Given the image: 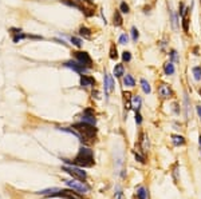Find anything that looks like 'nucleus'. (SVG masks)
<instances>
[{
  "mask_svg": "<svg viewBox=\"0 0 201 199\" xmlns=\"http://www.w3.org/2000/svg\"><path fill=\"white\" fill-rule=\"evenodd\" d=\"M130 103H132V107L134 108L135 111H138L139 107H141V98H139L138 95H134L132 98V102H130Z\"/></svg>",
  "mask_w": 201,
  "mask_h": 199,
  "instance_id": "obj_16",
  "label": "nucleus"
},
{
  "mask_svg": "<svg viewBox=\"0 0 201 199\" xmlns=\"http://www.w3.org/2000/svg\"><path fill=\"white\" fill-rule=\"evenodd\" d=\"M64 163H69L71 166H79V167H91V166H94V154L91 151L90 149L87 147H81L79 150L78 155L75 156V159L72 162L67 160V159H63Z\"/></svg>",
  "mask_w": 201,
  "mask_h": 199,
  "instance_id": "obj_1",
  "label": "nucleus"
},
{
  "mask_svg": "<svg viewBox=\"0 0 201 199\" xmlns=\"http://www.w3.org/2000/svg\"><path fill=\"white\" fill-rule=\"evenodd\" d=\"M103 83H105V92H106V94L109 95V94H110V92L114 90V80H113V76H111L110 74L105 72Z\"/></svg>",
  "mask_w": 201,
  "mask_h": 199,
  "instance_id": "obj_7",
  "label": "nucleus"
},
{
  "mask_svg": "<svg viewBox=\"0 0 201 199\" xmlns=\"http://www.w3.org/2000/svg\"><path fill=\"white\" fill-rule=\"evenodd\" d=\"M182 28H184V31H185V32L189 31V20H188V15L182 18Z\"/></svg>",
  "mask_w": 201,
  "mask_h": 199,
  "instance_id": "obj_29",
  "label": "nucleus"
},
{
  "mask_svg": "<svg viewBox=\"0 0 201 199\" xmlns=\"http://www.w3.org/2000/svg\"><path fill=\"white\" fill-rule=\"evenodd\" d=\"M141 85H142V90H144L145 94H150L151 92V88H150V84L146 79H141Z\"/></svg>",
  "mask_w": 201,
  "mask_h": 199,
  "instance_id": "obj_22",
  "label": "nucleus"
},
{
  "mask_svg": "<svg viewBox=\"0 0 201 199\" xmlns=\"http://www.w3.org/2000/svg\"><path fill=\"white\" fill-rule=\"evenodd\" d=\"M169 15H170V22H172V27L173 29H177V25H178V23H177V16L173 13V11L169 8Z\"/></svg>",
  "mask_w": 201,
  "mask_h": 199,
  "instance_id": "obj_23",
  "label": "nucleus"
},
{
  "mask_svg": "<svg viewBox=\"0 0 201 199\" xmlns=\"http://www.w3.org/2000/svg\"><path fill=\"white\" fill-rule=\"evenodd\" d=\"M198 144H200V151H201V135L198 136Z\"/></svg>",
  "mask_w": 201,
  "mask_h": 199,
  "instance_id": "obj_42",
  "label": "nucleus"
},
{
  "mask_svg": "<svg viewBox=\"0 0 201 199\" xmlns=\"http://www.w3.org/2000/svg\"><path fill=\"white\" fill-rule=\"evenodd\" d=\"M137 198L138 199H148V191L144 186H139L137 188Z\"/></svg>",
  "mask_w": 201,
  "mask_h": 199,
  "instance_id": "obj_19",
  "label": "nucleus"
},
{
  "mask_svg": "<svg viewBox=\"0 0 201 199\" xmlns=\"http://www.w3.org/2000/svg\"><path fill=\"white\" fill-rule=\"evenodd\" d=\"M135 123L138 124V126L142 123V116H141V114H139L138 111H135Z\"/></svg>",
  "mask_w": 201,
  "mask_h": 199,
  "instance_id": "obj_36",
  "label": "nucleus"
},
{
  "mask_svg": "<svg viewBox=\"0 0 201 199\" xmlns=\"http://www.w3.org/2000/svg\"><path fill=\"white\" fill-rule=\"evenodd\" d=\"M10 32L12 34V35H16V34H20V32H22V29H20V28H10Z\"/></svg>",
  "mask_w": 201,
  "mask_h": 199,
  "instance_id": "obj_38",
  "label": "nucleus"
},
{
  "mask_svg": "<svg viewBox=\"0 0 201 199\" xmlns=\"http://www.w3.org/2000/svg\"><path fill=\"white\" fill-rule=\"evenodd\" d=\"M81 85L85 87V88H88V87H94L95 85V79L93 76L88 75H82L81 76Z\"/></svg>",
  "mask_w": 201,
  "mask_h": 199,
  "instance_id": "obj_9",
  "label": "nucleus"
},
{
  "mask_svg": "<svg viewBox=\"0 0 201 199\" xmlns=\"http://www.w3.org/2000/svg\"><path fill=\"white\" fill-rule=\"evenodd\" d=\"M163 71H165L166 75H173V74H174V64H173L172 62H168V63L163 66Z\"/></svg>",
  "mask_w": 201,
  "mask_h": 199,
  "instance_id": "obj_20",
  "label": "nucleus"
},
{
  "mask_svg": "<svg viewBox=\"0 0 201 199\" xmlns=\"http://www.w3.org/2000/svg\"><path fill=\"white\" fill-rule=\"evenodd\" d=\"M158 94H160V96L162 99H169V98H172L173 92L168 84H161L160 87H158Z\"/></svg>",
  "mask_w": 201,
  "mask_h": 199,
  "instance_id": "obj_8",
  "label": "nucleus"
},
{
  "mask_svg": "<svg viewBox=\"0 0 201 199\" xmlns=\"http://www.w3.org/2000/svg\"><path fill=\"white\" fill-rule=\"evenodd\" d=\"M139 144H141V149L144 152H146L149 150V139L145 134H141V139H139Z\"/></svg>",
  "mask_w": 201,
  "mask_h": 199,
  "instance_id": "obj_11",
  "label": "nucleus"
},
{
  "mask_svg": "<svg viewBox=\"0 0 201 199\" xmlns=\"http://www.w3.org/2000/svg\"><path fill=\"white\" fill-rule=\"evenodd\" d=\"M57 193H59V188H58V187H51V188H46V190H42V191H38V194H42V195H51V196H54Z\"/></svg>",
  "mask_w": 201,
  "mask_h": 199,
  "instance_id": "obj_14",
  "label": "nucleus"
},
{
  "mask_svg": "<svg viewBox=\"0 0 201 199\" xmlns=\"http://www.w3.org/2000/svg\"><path fill=\"white\" fill-rule=\"evenodd\" d=\"M165 46H166V43H165V41H161V48H165Z\"/></svg>",
  "mask_w": 201,
  "mask_h": 199,
  "instance_id": "obj_41",
  "label": "nucleus"
},
{
  "mask_svg": "<svg viewBox=\"0 0 201 199\" xmlns=\"http://www.w3.org/2000/svg\"><path fill=\"white\" fill-rule=\"evenodd\" d=\"M72 56L75 57L79 63H82L83 66L87 67V68L93 67V60H91L90 55L87 52H85V51H75V52H72Z\"/></svg>",
  "mask_w": 201,
  "mask_h": 199,
  "instance_id": "obj_4",
  "label": "nucleus"
},
{
  "mask_svg": "<svg viewBox=\"0 0 201 199\" xmlns=\"http://www.w3.org/2000/svg\"><path fill=\"white\" fill-rule=\"evenodd\" d=\"M79 35L86 38V39H90L91 38V31L87 28V27H81V28H79Z\"/></svg>",
  "mask_w": 201,
  "mask_h": 199,
  "instance_id": "obj_21",
  "label": "nucleus"
},
{
  "mask_svg": "<svg viewBox=\"0 0 201 199\" xmlns=\"http://www.w3.org/2000/svg\"><path fill=\"white\" fill-rule=\"evenodd\" d=\"M81 119H82V122L88 123V124H93V126H95V123H97L95 116H94V115H90V114H83V116H82Z\"/></svg>",
  "mask_w": 201,
  "mask_h": 199,
  "instance_id": "obj_12",
  "label": "nucleus"
},
{
  "mask_svg": "<svg viewBox=\"0 0 201 199\" xmlns=\"http://www.w3.org/2000/svg\"><path fill=\"white\" fill-rule=\"evenodd\" d=\"M120 11H121V13H129L130 12L129 4L126 3V1H122V3L120 4Z\"/></svg>",
  "mask_w": 201,
  "mask_h": 199,
  "instance_id": "obj_25",
  "label": "nucleus"
},
{
  "mask_svg": "<svg viewBox=\"0 0 201 199\" xmlns=\"http://www.w3.org/2000/svg\"><path fill=\"white\" fill-rule=\"evenodd\" d=\"M123 84L126 85V87H134L135 85V80H134V78H133L132 75H125L123 76Z\"/></svg>",
  "mask_w": 201,
  "mask_h": 199,
  "instance_id": "obj_15",
  "label": "nucleus"
},
{
  "mask_svg": "<svg viewBox=\"0 0 201 199\" xmlns=\"http://www.w3.org/2000/svg\"><path fill=\"white\" fill-rule=\"evenodd\" d=\"M25 39H34V40H42V36H38V35H27Z\"/></svg>",
  "mask_w": 201,
  "mask_h": 199,
  "instance_id": "obj_37",
  "label": "nucleus"
},
{
  "mask_svg": "<svg viewBox=\"0 0 201 199\" xmlns=\"http://www.w3.org/2000/svg\"><path fill=\"white\" fill-rule=\"evenodd\" d=\"M134 156H135V159H137V162H139V163H142V164L145 163V158L142 155H139L137 151H134Z\"/></svg>",
  "mask_w": 201,
  "mask_h": 199,
  "instance_id": "obj_35",
  "label": "nucleus"
},
{
  "mask_svg": "<svg viewBox=\"0 0 201 199\" xmlns=\"http://www.w3.org/2000/svg\"><path fill=\"white\" fill-rule=\"evenodd\" d=\"M63 171H66L67 174H70L72 178H75V179L78 180H85L86 178H87V174H86V171L81 170V168L78 167H74V166H70V167H62Z\"/></svg>",
  "mask_w": 201,
  "mask_h": 199,
  "instance_id": "obj_5",
  "label": "nucleus"
},
{
  "mask_svg": "<svg viewBox=\"0 0 201 199\" xmlns=\"http://www.w3.org/2000/svg\"><path fill=\"white\" fill-rule=\"evenodd\" d=\"M196 110H197V114H198V116H200V119H201V106H197Z\"/></svg>",
  "mask_w": 201,
  "mask_h": 199,
  "instance_id": "obj_39",
  "label": "nucleus"
},
{
  "mask_svg": "<svg viewBox=\"0 0 201 199\" xmlns=\"http://www.w3.org/2000/svg\"><path fill=\"white\" fill-rule=\"evenodd\" d=\"M138 38H139L138 29L135 28V27H133V28H132V39H133V41H137V40H138Z\"/></svg>",
  "mask_w": 201,
  "mask_h": 199,
  "instance_id": "obj_30",
  "label": "nucleus"
},
{
  "mask_svg": "<svg viewBox=\"0 0 201 199\" xmlns=\"http://www.w3.org/2000/svg\"><path fill=\"white\" fill-rule=\"evenodd\" d=\"M122 60L123 62H130V60H132V54H130L129 51L122 52Z\"/></svg>",
  "mask_w": 201,
  "mask_h": 199,
  "instance_id": "obj_33",
  "label": "nucleus"
},
{
  "mask_svg": "<svg viewBox=\"0 0 201 199\" xmlns=\"http://www.w3.org/2000/svg\"><path fill=\"white\" fill-rule=\"evenodd\" d=\"M66 182V184L70 187V188H72V190H75L76 193L78 194H86V193H88V190H90V187L87 186V184L83 182V180H64Z\"/></svg>",
  "mask_w": 201,
  "mask_h": 199,
  "instance_id": "obj_3",
  "label": "nucleus"
},
{
  "mask_svg": "<svg viewBox=\"0 0 201 199\" xmlns=\"http://www.w3.org/2000/svg\"><path fill=\"white\" fill-rule=\"evenodd\" d=\"M184 102H185V118L189 119V108H190V106H189V99L186 94L184 95Z\"/></svg>",
  "mask_w": 201,
  "mask_h": 199,
  "instance_id": "obj_27",
  "label": "nucleus"
},
{
  "mask_svg": "<svg viewBox=\"0 0 201 199\" xmlns=\"http://www.w3.org/2000/svg\"><path fill=\"white\" fill-rule=\"evenodd\" d=\"M172 142L174 146H182L185 144V139L181 135H172Z\"/></svg>",
  "mask_w": 201,
  "mask_h": 199,
  "instance_id": "obj_18",
  "label": "nucleus"
},
{
  "mask_svg": "<svg viewBox=\"0 0 201 199\" xmlns=\"http://www.w3.org/2000/svg\"><path fill=\"white\" fill-rule=\"evenodd\" d=\"M169 56H170V59L174 62V63H177L178 62V55H177V51L176 50H172L169 52Z\"/></svg>",
  "mask_w": 201,
  "mask_h": 199,
  "instance_id": "obj_31",
  "label": "nucleus"
},
{
  "mask_svg": "<svg viewBox=\"0 0 201 199\" xmlns=\"http://www.w3.org/2000/svg\"><path fill=\"white\" fill-rule=\"evenodd\" d=\"M117 57H118V54H117V48H115V46H111V48H110V59H113V60H115Z\"/></svg>",
  "mask_w": 201,
  "mask_h": 199,
  "instance_id": "obj_32",
  "label": "nucleus"
},
{
  "mask_svg": "<svg viewBox=\"0 0 201 199\" xmlns=\"http://www.w3.org/2000/svg\"><path fill=\"white\" fill-rule=\"evenodd\" d=\"M70 41H71L72 44L75 46V47H78V48H81L82 44H83V41H82L79 38H76V36H71V38H70Z\"/></svg>",
  "mask_w": 201,
  "mask_h": 199,
  "instance_id": "obj_26",
  "label": "nucleus"
},
{
  "mask_svg": "<svg viewBox=\"0 0 201 199\" xmlns=\"http://www.w3.org/2000/svg\"><path fill=\"white\" fill-rule=\"evenodd\" d=\"M114 75H115V78H122L125 75L123 64H115V67H114Z\"/></svg>",
  "mask_w": 201,
  "mask_h": 199,
  "instance_id": "obj_17",
  "label": "nucleus"
},
{
  "mask_svg": "<svg viewBox=\"0 0 201 199\" xmlns=\"http://www.w3.org/2000/svg\"><path fill=\"white\" fill-rule=\"evenodd\" d=\"M122 22H123V19H122V15H121V11L120 10L115 11V12H114V15H113L114 25H115V27H121V25H122Z\"/></svg>",
  "mask_w": 201,
  "mask_h": 199,
  "instance_id": "obj_10",
  "label": "nucleus"
},
{
  "mask_svg": "<svg viewBox=\"0 0 201 199\" xmlns=\"http://www.w3.org/2000/svg\"><path fill=\"white\" fill-rule=\"evenodd\" d=\"M114 199H125V195H123V191L120 186L115 187V193H114Z\"/></svg>",
  "mask_w": 201,
  "mask_h": 199,
  "instance_id": "obj_24",
  "label": "nucleus"
},
{
  "mask_svg": "<svg viewBox=\"0 0 201 199\" xmlns=\"http://www.w3.org/2000/svg\"><path fill=\"white\" fill-rule=\"evenodd\" d=\"M120 44H127V41H129V38H127V35L126 34H122V35L120 36Z\"/></svg>",
  "mask_w": 201,
  "mask_h": 199,
  "instance_id": "obj_34",
  "label": "nucleus"
},
{
  "mask_svg": "<svg viewBox=\"0 0 201 199\" xmlns=\"http://www.w3.org/2000/svg\"><path fill=\"white\" fill-rule=\"evenodd\" d=\"M93 96H94V98L95 99H99V92H98V91H93Z\"/></svg>",
  "mask_w": 201,
  "mask_h": 199,
  "instance_id": "obj_40",
  "label": "nucleus"
},
{
  "mask_svg": "<svg viewBox=\"0 0 201 199\" xmlns=\"http://www.w3.org/2000/svg\"><path fill=\"white\" fill-rule=\"evenodd\" d=\"M63 66L70 68V70H72V71H75V72H78V74H82V75L88 71L87 67L83 66L82 63H79L78 60H67V62L63 63Z\"/></svg>",
  "mask_w": 201,
  "mask_h": 199,
  "instance_id": "obj_6",
  "label": "nucleus"
},
{
  "mask_svg": "<svg viewBox=\"0 0 201 199\" xmlns=\"http://www.w3.org/2000/svg\"><path fill=\"white\" fill-rule=\"evenodd\" d=\"M193 76L196 80H201V67H193Z\"/></svg>",
  "mask_w": 201,
  "mask_h": 199,
  "instance_id": "obj_28",
  "label": "nucleus"
},
{
  "mask_svg": "<svg viewBox=\"0 0 201 199\" xmlns=\"http://www.w3.org/2000/svg\"><path fill=\"white\" fill-rule=\"evenodd\" d=\"M60 3L64 4V6L67 7H72V8H78V10L82 11V6L78 3V1H75V0H60Z\"/></svg>",
  "mask_w": 201,
  "mask_h": 199,
  "instance_id": "obj_13",
  "label": "nucleus"
},
{
  "mask_svg": "<svg viewBox=\"0 0 201 199\" xmlns=\"http://www.w3.org/2000/svg\"><path fill=\"white\" fill-rule=\"evenodd\" d=\"M72 128H75L82 136H83V139L86 140V143L88 142V139L91 138H94L97 135V128L93 124H88V123H85V122H79V123H75L72 126Z\"/></svg>",
  "mask_w": 201,
  "mask_h": 199,
  "instance_id": "obj_2",
  "label": "nucleus"
}]
</instances>
